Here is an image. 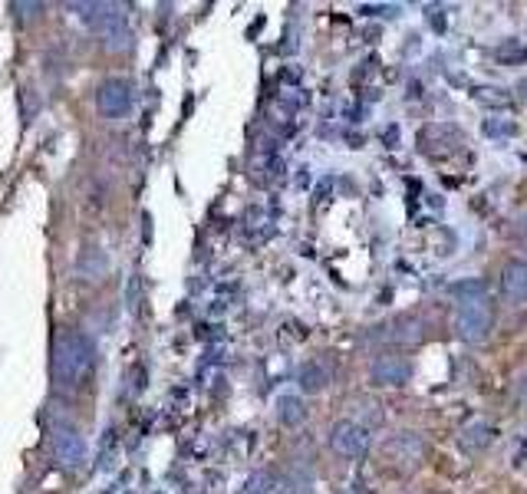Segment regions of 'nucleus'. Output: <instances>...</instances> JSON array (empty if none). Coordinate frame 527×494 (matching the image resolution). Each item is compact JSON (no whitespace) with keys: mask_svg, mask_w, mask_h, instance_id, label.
<instances>
[{"mask_svg":"<svg viewBox=\"0 0 527 494\" xmlns=\"http://www.w3.org/2000/svg\"><path fill=\"white\" fill-rule=\"evenodd\" d=\"M495 327V313H491L488 300H472V303H458L455 310V336L465 343H481Z\"/></svg>","mask_w":527,"mask_h":494,"instance_id":"nucleus-3","label":"nucleus"},{"mask_svg":"<svg viewBox=\"0 0 527 494\" xmlns=\"http://www.w3.org/2000/svg\"><path fill=\"white\" fill-rule=\"evenodd\" d=\"M73 10H80L83 24L99 33V37L106 40V47H116V50H126L129 47V24H126V14H122L119 4H73Z\"/></svg>","mask_w":527,"mask_h":494,"instance_id":"nucleus-2","label":"nucleus"},{"mask_svg":"<svg viewBox=\"0 0 527 494\" xmlns=\"http://www.w3.org/2000/svg\"><path fill=\"white\" fill-rule=\"evenodd\" d=\"M485 132H488V136H511L514 126H511V122H508V126H501V122L488 119V122H485Z\"/></svg>","mask_w":527,"mask_h":494,"instance_id":"nucleus-17","label":"nucleus"},{"mask_svg":"<svg viewBox=\"0 0 527 494\" xmlns=\"http://www.w3.org/2000/svg\"><path fill=\"white\" fill-rule=\"evenodd\" d=\"M96 366V343L83 330H60L53 340V379L60 389H80Z\"/></svg>","mask_w":527,"mask_h":494,"instance_id":"nucleus-1","label":"nucleus"},{"mask_svg":"<svg viewBox=\"0 0 527 494\" xmlns=\"http://www.w3.org/2000/svg\"><path fill=\"white\" fill-rule=\"evenodd\" d=\"M330 448L336 455L343 458H363L369 452V445H373V435L363 422H353V419H340L330 425Z\"/></svg>","mask_w":527,"mask_h":494,"instance_id":"nucleus-4","label":"nucleus"},{"mask_svg":"<svg viewBox=\"0 0 527 494\" xmlns=\"http://www.w3.org/2000/svg\"><path fill=\"white\" fill-rule=\"evenodd\" d=\"M333 383V369L327 359H310V363H304L297 369V386L307 392V396H317V392H323Z\"/></svg>","mask_w":527,"mask_h":494,"instance_id":"nucleus-11","label":"nucleus"},{"mask_svg":"<svg viewBox=\"0 0 527 494\" xmlns=\"http://www.w3.org/2000/svg\"><path fill=\"white\" fill-rule=\"evenodd\" d=\"M412 379V363L406 356L396 353H379L369 366V383L379 389H402Z\"/></svg>","mask_w":527,"mask_h":494,"instance_id":"nucleus-6","label":"nucleus"},{"mask_svg":"<svg viewBox=\"0 0 527 494\" xmlns=\"http://www.w3.org/2000/svg\"><path fill=\"white\" fill-rule=\"evenodd\" d=\"M498 284H501V297L508 303H524L527 300V261L514 257V261L504 264Z\"/></svg>","mask_w":527,"mask_h":494,"instance_id":"nucleus-10","label":"nucleus"},{"mask_svg":"<svg viewBox=\"0 0 527 494\" xmlns=\"http://www.w3.org/2000/svg\"><path fill=\"white\" fill-rule=\"evenodd\" d=\"M241 494H280V485L271 471H254V475L244 481Z\"/></svg>","mask_w":527,"mask_h":494,"instance_id":"nucleus-15","label":"nucleus"},{"mask_svg":"<svg viewBox=\"0 0 527 494\" xmlns=\"http://www.w3.org/2000/svg\"><path fill=\"white\" fill-rule=\"evenodd\" d=\"M96 109L103 119H122L132 109V86L126 80H106L96 89Z\"/></svg>","mask_w":527,"mask_h":494,"instance_id":"nucleus-7","label":"nucleus"},{"mask_svg":"<svg viewBox=\"0 0 527 494\" xmlns=\"http://www.w3.org/2000/svg\"><path fill=\"white\" fill-rule=\"evenodd\" d=\"M429 24H432L435 30H442V27H445V17H442V10H435V7L429 10Z\"/></svg>","mask_w":527,"mask_h":494,"instance_id":"nucleus-18","label":"nucleus"},{"mask_svg":"<svg viewBox=\"0 0 527 494\" xmlns=\"http://www.w3.org/2000/svg\"><path fill=\"white\" fill-rule=\"evenodd\" d=\"M425 458V442L419 439L416 432H399V435H389L383 442V462L396 471H412L419 468Z\"/></svg>","mask_w":527,"mask_h":494,"instance_id":"nucleus-5","label":"nucleus"},{"mask_svg":"<svg viewBox=\"0 0 527 494\" xmlns=\"http://www.w3.org/2000/svg\"><path fill=\"white\" fill-rule=\"evenodd\" d=\"M379 340H386L392 346H416L425 340V323L416 317V313H402V317H392L383 327H376Z\"/></svg>","mask_w":527,"mask_h":494,"instance_id":"nucleus-8","label":"nucleus"},{"mask_svg":"<svg viewBox=\"0 0 527 494\" xmlns=\"http://www.w3.org/2000/svg\"><path fill=\"white\" fill-rule=\"evenodd\" d=\"M53 455L63 468H80L86 458V442L73 425H56L53 432Z\"/></svg>","mask_w":527,"mask_h":494,"instance_id":"nucleus-9","label":"nucleus"},{"mask_svg":"<svg viewBox=\"0 0 527 494\" xmlns=\"http://www.w3.org/2000/svg\"><path fill=\"white\" fill-rule=\"evenodd\" d=\"M491 439H495V429H491L488 422H472V425H465L462 429V448L465 452H472V455H478V452H485V448L491 445Z\"/></svg>","mask_w":527,"mask_h":494,"instance_id":"nucleus-12","label":"nucleus"},{"mask_svg":"<svg viewBox=\"0 0 527 494\" xmlns=\"http://www.w3.org/2000/svg\"><path fill=\"white\" fill-rule=\"evenodd\" d=\"M495 56H498V60H527V50L518 47V40H514V43H504V47H498Z\"/></svg>","mask_w":527,"mask_h":494,"instance_id":"nucleus-16","label":"nucleus"},{"mask_svg":"<svg viewBox=\"0 0 527 494\" xmlns=\"http://www.w3.org/2000/svg\"><path fill=\"white\" fill-rule=\"evenodd\" d=\"M277 419L280 425H287V429H297V425L307 422V406L300 396H280L277 399Z\"/></svg>","mask_w":527,"mask_h":494,"instance_id":"nucleus-13","label":"nucleus"},{"mask_svg":"<svg viewBox=\"0 0 527 494\" xmlns=\"http://www.w3.org/2000/svg\"><path fill=\"white\" fill-rule=\"evenodd\" d=\"M448 294L458 303H472V300H488V284L481 277H468V280H455L448 284Z\"/></svg>","mask_w":527,"mask_h":494,"instance_id":"nucleus-14","label":"nucleus"}]
</instances>
